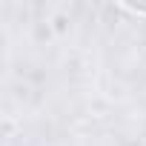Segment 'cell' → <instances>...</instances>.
<instances>
[{
  "label": "cell",
  "mask_w": 146,
  "mask_h": 146,
  "mask_svg": "<svg viewBox=\"0 0 146 146\" xmlns=\"http://www.w3.org/2000/svg\"><path fill=\"white\" fill-rule=\"evenodd\" d=\"M129 12H135V15H146V6L143 3H137V6H126Z\"/></svg>",
  "instance_id": "cell-1"
}]
</instances>
